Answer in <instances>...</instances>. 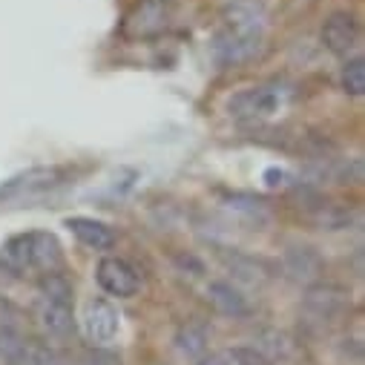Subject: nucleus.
I'll return each mask as SVG.
<instances>
[{
  "instance_id": "f257e3e1",
  "label": "nucleus",
  "mask_w": 365,
  "mask_h": 365,
  "mask_svg": "<svg viewBox=\"0 0 365 365\" xmlns=\"http://www.w3.org/2000/svg\"><path fill=\"white\" fill-rule=\"evenodd\" d=\"M6 259L21 270L35 267V270L49 273L61 267V245L52 233H43V230L21 233L6 242Z\"/></svg>"
},
{
  "instance_id": "f8f14e48",
  "label": "nucleus",
  "mask_w": 365,
  "mask_h": 365,
  "mask_svg": "<svg viewBox=\"0 0 365 365\" xmlns=\"http://www.w3.org/2000/svg\"><path fill=\"white\" fill-rule=\"evenodd\" d=\"M63 225H66V227L72 230V236H75L81 245H86L89 250H113V247H115V230H113L110 225L98 222V219L69 216Z\"/></svg>"
},
{
  "instance_id": "a878e982",
  "label": "nucleus",
  "mask_w": 365,
  "mask_h": 365,
  "mask_svg": "<svg viewBox=\"0 0 365 365\" xmlns=\"http://www.w3.org/2000/svg\"><path fill=\"white\" fill-rule=\"evenodd\" d=\"M199 365H230L227 354H210V356H202Z\"/></svg>"
},
{
  "instance_id": "4468645a",
  "label": "nucleus",
  "mask_w": 365,
  "mask_h": 365,
  "mask_svg": "<svg viewBox=\"0 0 365 365\" xmlns=\"http://www.w3.org/2000/svg\"><path fill=\"white\" fill-rule=\"evenodd\" d=\"M207 299H210V305H213L219 314H225V317H230V319H245V317H250V302H247V297H245L239 288H233L230 282H225V279H213V282L207 285Z\"/></svg>"
},
{
  "instance_id": "ddd939ff",
  "label": "nucleus",
  "mask_w": 365,
  "mask_h": 365,
  "mask_svg": "<svg viewBox=\"0 0 365 365\" xmlns=\"http://www.w3.org/2000/svg\"><path fill=\"white\" fill-rule=\"evenodd\" d=\"M35 319L49 336H66L75 328V314L69 302H55V299H38L35 305Z\"/></svg>"
},
{
  "instance_id": "6e6552de",
  "label": "nucleus",
  "mask_w": 365,
  "mask_h": 365,
  "mask_svg": "<svg viewBox=\"0 0 365 365\" xmlns=\"http://www.w3.org/2000/svg\"><path fill=\"white\" fill-rule=\"evenodd\" d=\"M319 38L331 55H348L359 43V21L351 12H334L325 18Z\"/></svg>"
},
{
  "instance_id": "1a4fd4ad",
  "label": "nucleus",
  "mask_w": 365,
  "mask_h": 365,
  "mask_svg": "<svg viewBox=\"0 0 365 365\" xmlns=\"http://www.w3.org/2000/svg\"><path fill=\"white\" fill-rule=\"evenodd\" d=\"M282 267L294 282H305V285L319 282L325 273V262L311 245H288L282 256Z\"/></svg>"
},
{
  "instance_id": "0eeeda50",
  "label": "nucleus",
  "mask_w": 365,
  "mask_h": 365,
  "mask_svg": "<svg viewBox=\"0 0 365 365\" xmlns=\"http://www.w3.org/2000/svg\"><path fill=\"white\" fill-rule=\"evenodd\" d=\"M279 107H282V93L273 86H250L227 101L233 118H264L279 113Z\"/></svg>"
},
{
  "instance_id": "9b49d317",
  "label": "nucleus",
  "mask_w": 365,
  "mask_h": 365,
  "mask_svg": "<svg viewBox=\"0 0 365 365\" xmlns=\"http://www.w3.org/2000/svg\"><path fill=\"white\" fill-rule=\"evenodd\" d=\"M167 21H170V9L164 6V0H144L127 18V32L133 38H153L167 29Z\"/></svg>"
},
{
  "instance_id": "7ed1b4c3",
  "label": "nucleus",
  "mask_w": 365,
  "mask_h": 365,
  "mask_svg": "<svg viewBox=\"0 0 365 365\" xmlns=\"http://www.w3.org/2000/svg\"><path fill=\"white\" fill-rule=\"evenodd\" d=\"M96 282L104 294L118 297V299H130L138 294L141 279H138V270L121 259V256H104L96 267Z\"/></svg>"
},
{
  "instance_id": "6ab92c4d",
  "label": "nucleus",
  "mask_w": 365,
  "mask_h": 365,
  "mask_svg": "<svg viewBox=\"0 0 365 365\" xmlns=\"http://www.w3.org/2000/svg\"><path fill=\"white\" fill-rule=\"evenodd\" d=\"M256 348H259L267 359H273V356H285V354H288V336L279 334V331H262Z\"/></svg>"
},
{
  "instance_id": "9d476101",
  "label": "nucleus",
  "mask_w": 365,
  "mask_h": 365,
  "mask_svg": "<svg viewBox=\"0 0 365 365\" xmlns=\"http://www.w3.org/2000/svg\"><path fill=\"white\" fill-rule=\"evenodd\" d=\"M216 256L219 262L225 264V270L236 282H245V285H262L267 279V264L256 256H247L236 247H216Z\"/></svg>"
},
{
  "instance_id": "412c9836",
  "label": "nucleus",
  "mask_w": 365,
  "mask_h": 365,
  "mask_svg": "<svg viewBox=\"0 0 365 365\" xmlns=\"http://www.w3.org/2000/svg\"><path fill=\"white\" fill-rule=\"evenodd\" d=\"M24 336L15 331V328H9V325H4V328H0V359H4V362H15V356H18V351L24 348Z\"/></svg>"
},
{
  "instance_id": "393cba45",
  "label": "nucleus",
  "mask_w": 365,
  "mask_h": 365,
  "mask_svg": "<svg viewBox=\"0 0 365 365\" xmlns=\"http://www.w3.org/2000/svg\"><path fill=\"white\" fill-rule=\"evenodd\" d=\"M285 178H288V173H285V170H277V167L264 170V181H267V187H282V185H285Z\"/></svg>"
},
{
  "instance_id": "a211bd4d",
  "label": "nucleus",
  "mask_w": 365,
  "mask_h": 365,
  "mask_svg": "<svg viewBox=\"0 0 365 365\" xmlns=\"http://www.w3.org/2000/svg\"><path fill=\"white\" fill-rule=\"evenodd\" d=\"M12 365H61V359L55 356V351L35 345V342H24V348L18 351Z\"/></svg>"
},
{
  "instance_id": "2eb2a0df",
  "label": "nucleus",
  "mask_w": 365,
  "mask_h": 365,
  "mask_svg": "<svg viewBox=\"0 0 365 365\" xmlns=\"http://www.w3.org/2000/svg\"><path fill=\"white\" fill-rule=\"evenodd\" d=\"M207 342H210V334L205 325L199 322H185L178 331H175V348L185 354V356H202L207 351Z\"/></svg>"
},
{
  "instance_id": "b1692460",
  "label": "nucleus",
  "mask_w": 365,
  "mask_h": 365,
  "mask_svg": "<svg viewBox=\"0 0 365 365\" xmlns=\"http://www.w3.org/2000/svg\"><path fill=\"white\" fill-rule=\"evenodd\" d=\"M78 365H118V359L107 356V354H86L78 359Z\"/></svg>"
},
{
  "instance_id": "f3484780",
  "label": "nucleus",
  "mask_w": 365,
  "mask_h": 365,
  "mask_svg": "<svg viewBox=\"0 0 365 365\" xmlns=\"http://www.w3.org/2000/svg\"><path fill=\"white\" fill-rule=\"evenodd\" d=\"M38 288H41L43 299H55V302H69L72 305V285H69V279L63 277V273H58V270L43 273Z\"/></svg>"
},
{
  "instance_id": "4be33fe9",
  "label": "nucleus",
  "mask_w": 365,
  "mask_h": 365,
  "mask_svg": "<svg viewBox=\"0 0 365 365\" xmlns=\"http://www.w3.org/2000/svg\"><path fill=\"white\" fill-rule=\"evenodd\" d=\"M227 207L236 210V213H242V216H250V219L264 216V202L256 199V196H247V193H236V196H230V199H227Z\"/></svg>"
},
{
  "instance_id": "f03ea898",
  "label": "nucleus",
  "mask_w": 365,
  "mask_h": 365,
  "mask_svg": "<svg viewBox=\"0 0 365 365\" xmlns=\"http://www.w3.org/2000/svg\"><path fill=\"white\" fill-rule=\"evenodd\" d=\"M63 178H66L63 167H29V170H21V173L9 175L6 181H0V202L46 193V190L63 185Z\"/></svg>"
},
{
  "instance_id": "dca6fc26",
  "label": "nucleus",
  "mask_w": 365,
  "mask_h": 365,
  "mask_svg": "<svg viewBox=\"0 0 365 365\" xmlns=\"http://www.w3.org/2000/svg\"><path fill=\"white\" fill-rule=\"evenodd\" d=\"M339 83L348 96L359 98L365 96V61L356 55V58H348L342 63V72H339Z\"/></svg>"
},
{
  "instance_id": "20e7f679",
  "label": "nucleus",
  "mask_w": 365,
  "mask_h": 365,
  "mask_svg": "<svg viewBox=\"0 0 365 365\" xmlns=\"http://www.w3.org/2000/svg\"><path fill=\"white\" fill-rule=\"evenodd\" d=\"M262 38L264 35H259V32H242V29L222 26L216 35V43H213V55L222 66L247 63L262 52Z\"/></svg>"
},
{
  "instance_id": "39448f33",
  "label": "nucleus",
  "mask_w": 365,
  "mask_h": 365,
  "mask_svg": "<svg viewBox=\"0 0 365 365\" xmlns=\"http://www.w3.org/2000/svg\"><path fill=\"white\" fill-rule=\"evenodd\" d=\"M348 305H351L348 291L339 288V285H334V282H322V279L314 282V285H308V291H305V297H302V308H305L311 317L322 319V322L336 319L339 314L348 311Z\"/></svg>"
},
{
  "instance_id": "aec40b11",
  "label": "nucleus",
  "mask_w": 365,
  "mask_h": 365,
  "mask_svg": "<svg viewBox=\"0 0 365 365\" xmlns=\"http://www.w3.org/2000/svg\"><path fill=\"white\" fill-rule=\"evenodd\" d=\"M317 225L322 230H345L351 225V210H345V207H322L317 213Z\"/></svg>"
},
{
  "instance_id": "5701e85b",
  "label": "nucleus",
  "mask_w": 365,
  "mask_h": 365,
  "mask_svg": "<svg viewBox=\"0 0 365 365\" xmlns=\"http://www.w3.org/2000/svg\"><path fill=\"white\" fill-rule=\"evenodd\" d=\"M227 359H233L236 365H273V359H267L256 345H236L230 348Z\"/></svg>"
},
{
  "instance_id": "423d86ee",
  "label": "nucleus",
  "mask_w": 365,
  "mask_h": 365,
  "mask_svg": "<svg viewBox=\"0 0 365 365\" xmlns=\"http://www.w3.org/2000/svg\"><path fill=\"white\" fill-rule=\"evenodd\" d=\"M81 325H83V334L89 342L110 345L121 331V317H118L115 305H110L107 299H89L83 308Z\"/></svg>"
}]
</instances>
